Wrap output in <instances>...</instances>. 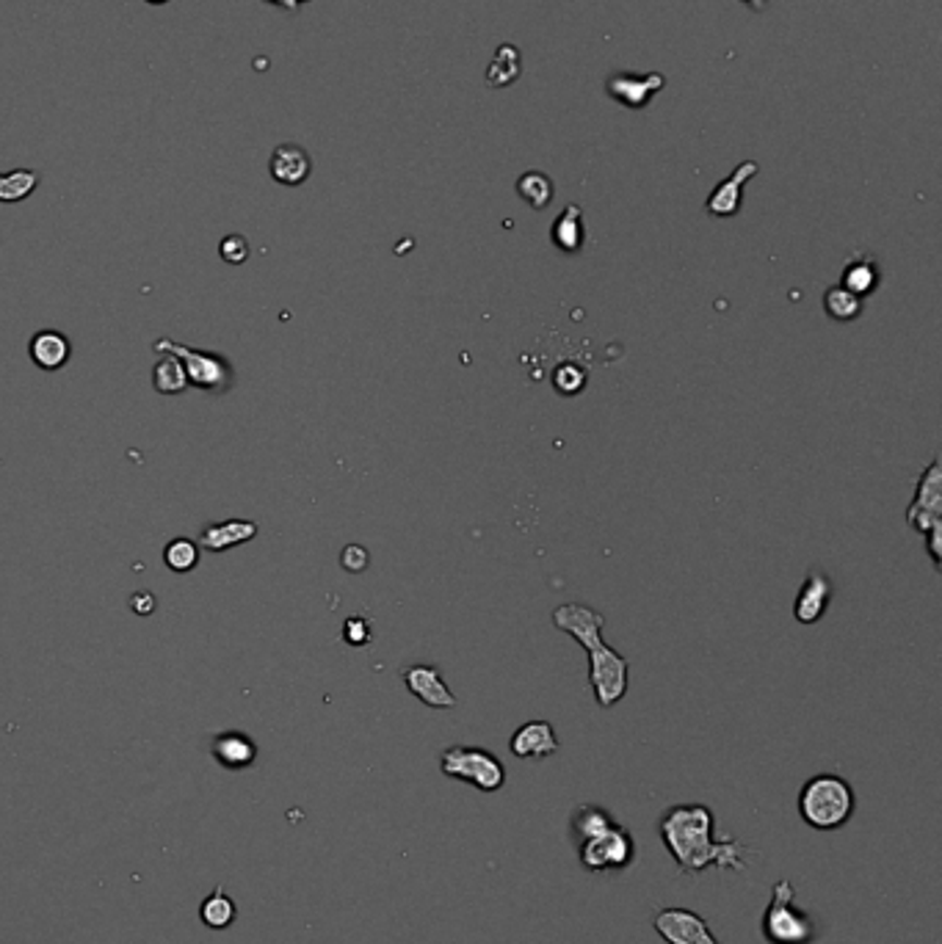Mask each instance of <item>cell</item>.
I'll use <instances>...</instances> for the list:
<instances>
[{
    "label": "cell",
    "instance_id": "1",
    "mask_svg": "<svg viewBox=\"0 0 942 944\" xmlns=\"http://www.w3.org/2000/svg\"><path fill=\"white\" fill-rule=\"evenodd\" d=\"M715 818L705 804H677L669 807L658 820V834L681 865L683 873H702L708 868L744 870L746 848L735 837H713Z\"/></svg>",
    "mask_w": 942,
    "mask_h": 944
},
{
    "label": "cell",
    "instance_id": "2",
    "mask_svg": "<svg viewBox=\"0 0 942 944\" xmlns=\"http://www.w3.org/2000/svg\"><path fill=\"white\" fill-rule=\"evenodd\" d=\"M553 624L561 633H570L584 647L589 658V685L600 707H614L625 699L631 685V663L625 654L602 643L605 616L584 602H564L553 611Z\"/></svg>",
    "mask_w": 942,
    "mask_h": 944
},
{
    "label": "cell",
    "instance_id": "3",
    "mask_svg": "<svg viewBox=\"0 0 942 944\" xmlns=\"http://www.w3.org/2000/svg\"><path fill=\"white\" fill-rule=\"evenodd\" d=\"M857 809L854 787L837 773H818L807 779L799 793V814L816 832H837Z\"/></svg>",
    "mask_w": 942,
    "mask_h": 944
},
{
    "label": "cell",
    "instance_id": "4",
    "mask_svg": "<svg viewBox=\"0 0 942 944\" xmlns=\"http://www.w3.org/2000/svg\"><path fill=\"white\" fill-rule=\"evenodd\" d=\"M907 525L918 536L926 539V550L931 555L934 569L942 566V464L940 458H931L929 467L920 473V481L915 487V498L907 508Z\"/></svg>",
    "mask_w": 942,
    "mask_h": 944
},
{
    "label": "cell",
    "instance_id": "5",
    "mask_svg": "<svg viewBox=\"0 0 942 944\" xmlns=\"http://www.w3.org/2000/svg\"><path fill=\"white\" fill-rule=\"evenodd\" d=\"M796 886L791 881H776L771 900L763 911V939L769 944H812L816 922L796 906Z\"/></svg>",
    "mask_w": 942,
    "mask_h": 944
},
{
    "label": "cell",
    "instance_id": "6",
    "mask_svg": "<svg viewBox=\"0 0 942 944\" xmlns=\"http://www.w3.org/2000/svg\"><path fill=\"white\" fill-rule=\"evenodd\" d=\"M440 771L448 779L473 784L481 793H498L506 784V768L492 751L478 746H448L440 755Z\"/></svg>",
    "mask_w": 942,
    "mask_h": 944
},
{
    "label": "cell",
    "instance_id": "7",
    "mask_svg": "<svg viewBox=\"0 0 942 944\" xmlns=\"http://www.w3.org/2000/svg\"><path fill=\"white\" fill-rule=\"evenodd\" d=\"M152 351L178 357L183 363L185 376H188V387H197V390L205 392H228L230 384H233V365L224 357H219V354L192 348V345H183L169 338L156 340Z\"/></svg>",
    "mask_w": 942,
    "mask_h": 944
},
{
    "label": "cell",
    "instance_id": "8",
    "mask_svg": "<svg viewBox=\"0 0 942 944\" xmlns=\"http://www.w3.org/2000/svg\"><path fill=\"white\" fill-rule=\"evenodd\" d=\"M578 859L584 870L595 875L616 873V870L631 868L636 861V839H633V834L627 832L625 825L616 823L609 832L578 843Z\"/></svg>",
    "mask_w": 942,
    "mask_h": 944
},
{
    "label": "cell",
    "instance_id": "9",
    "mask_svg": "<svg viewBox=\"0 0 942 944\" xmlns=\"http://www.w3.org/2000/svg\"><path fill=\"white\" fill-rule=\"evenodd\" d=\"M652 928L666 944H719L708 920L697 911L681 909V906H666L652 917Z\"/></svg>",
    "mask_w": 942,
    "mask_h": 944
},
{
    "label": "cell",
    "instance_id": "10",
    "mask_svg": "<svg viewBox=\"0 0 942 944\" xmlns=\"http://www.w3.org/2000/svg\"><path fill=\"white\" fill-rule=\"evenodd\" d=\"M401 679H404L406 690L418 701H424L426 707H431V710H451V707H456V696L451 694V688L445 685L437 665H404V669H401Z\"/></svg>",
    "mask_w": 942,
    "mask_h": 944
},
{
    "label": "cell",
    "instance_id": "11",
    "mask_svg": "<svg viewBox=\"0 0 942 944\" xmlns=\"http://www.w3.org/2000/svg\"><path fill=\"white\" fill-rule=\"evenodd\" d=\"M663 86H666V81H663V75H658V72H652V75L616 72V75H611L609 81H605L609 97H614V100L622 102L625 108H633V111L645 108L647 100H650L652 95H658Z\"/></svg>",
    "mask_w": 942,
    "mask_h": 944
},
{
    "label": "cell",
    "instance_id": "12",
    "mask_svg": "<svg viewBox=\"0 0 942 944\" xmlns=\"http://www.w3.org/2000/svg\"><path fill=\"white\" fill-rule=\"evenodd\" d=\"M509 749L519 760H548L559 751V737L550 721H528L514 732Z\"/></svg>",
    "mask_w": 942,
    "mask_h": 944
},
{
    "label": "cell",
    "instance_id": "13",
    "mask_svg": "<svg viewBox=\"0 0 942 944\" xmlns=\"http://www.w3.org/2000/svg\"><path fill=\"white\" fill-rule=\"evenodd\" d=\"M835 597V586L823 575L821 569H812L810 575L802 583L799 594L794 602V616L799 624H816L821 622L823 613H827L829 602Z\"/></svg>",
    "mask_w": 942,
    "mask_h": 944
},
{
    "label": "cell",
    "instance_id": "14",
    "mask_svg": "<svg viewBox=\"0 0 942 944\" xmlns=\"http://www.w3.org/2000/svg\"><path fill=\"white\" fill-rule=\"evenodd\" d=\"M755 174H758V163L755 161L741 163V167L735 169L727 180H722V183L715 185L713 194L708 196V205H705L708 213L715 216V219H730V216L738 213L741 203H744V185L749 183Z\"/></svg>",
    "mask_w": 942,
    "mask_h": 944
},
{
    "label": "cell",
    "instance_id": "15",
    "mask_svg": "<svg viewBox=\"0 0 942 944\" xmlns=\"http://www.w3.org/2000/svg\"><path fill=\"white\" fill-rule=\"evenodd\" d=\"M269 172L280 185L296 188V185L307 183V177L313 174V161L305 147H298V144H280V147L271 152Z\"/></svg>",
    "mask_w": 942,
    "mask_h": 944
},
{
    "label": "cell",
    "instance_id": "16",
    "mask_svg": "<svg viewBox=\"0 0 942 944\" xmlns=\"http://www.w3.org/2000/svg\"><path fill=\"white\" fill-rule=\"evenodd\" d=\"M28 357L30 363L39 370H61L72 357V343L64 332H56V329H42L36 332L28 343Z\"/></svg>",
    "mask_w": 942,
    "mask_h": 944
},
{
    "label": "cell",
    "instance_id": "17",
    "mask_svg": "<svg viewBox=\"0 0 942 944\" xmlns=\"http://www.w3.org/2000/svg\"><path fill=\"white\" fill-rule=\"evenodd\" d=\"M257 536V523L252 519H224V523H213L199 534V547L208 553H224L233 547L246 544Z\"/></svg>",
    "mask_w": 942,
    "mask_h": 944
},
{
    "label": "cell",
    "instance_id": "18",
    "mask_svg": "<svg viewBox=\"0 0 942 944\" xmlns=\"http://www.w3.org/2000/svg\"><path fill=\"white\" fill-rule=\"evenodd\" d=\"M210 751H213L216 762L230 768V771H244L257 757L255 740H252L249 735H244V732H221V735L213 737Z\"/></svg>",
    "mask_w": 942,
    "mask_h": 944
},
{
    "label": "cell",
    "instance_id": "19",
    "mask_svg": "<svg viewBox=\"0 0 942 944\" xmlns=\"http://www.w3.org/2000/svg\"><path fill=\"white\" fill-rule=\"evenodd\" d=\"M550 238L559 246L564 255H578L584 249L586 232H584V210L580 205H567L561 210L559 219L553 221V230H550Z\"/></svg>",
    "mask_w": 942,
    "mask_h": 944
},
{
    "label": "cell",
    "instance_id": "20",
    "mask_svg": "<svg viewBox=\"0 0 942 944\" xmlns=\"http://www.w3.org/2000/svg\"><path fill=\"white\" fill-rule=\"evenodd\" d=\"M616 820L609 809L597 807V804H578L570 814V834L575 837V843H584V839L597 837V834L609 832L614 829Z\"/></svg>",
    "mask_w": 942,
    "mask_h": 944
},
{
    "label": "cell",
    "instance_id": "21",
    "mask_svg": "<svg viewBox=\"0 0 942 944\" xmlns=\"http://www.w3.org/2000/svg\"><path fill=\"white\" fill-rule=\"evenodd\" d=\"M879 282H882L879 262L871 260V257H857V260H852L846 268H843V277L837 285H843L846 291H852L854 296H859L865 302V298L877 291Z\"/></svg>",
    "mask_w": 942,
    "mask_h": 944
},
{
    "label": "cell",
    "instance_id": "22",
    "mask_svg": "<svg viewBox=\"0 0 942 944\" xmlns=\"http://www.w3.org/2000/svg\"><path fill=\"white\" fill-rule=\"evenodd\" d=\"M36 188H39V172H34V169L0 172V203L3 205L25 203Z\"/></svg>",
    "mask_w": 942,
    "mask_h": 944
},
{
    "label": "cell",
    "instance_id": "23",
    "mask_svg": "<svg viewBox=\"0 0 942 944\" xmlns=\"http://www.w3.org/2000/svg\"><path fill=\"white\" fill-rule=\"evenodd\" d=\"M235 915H238V911H235L233 897L221 890V886H216V890L210 892L208 897H205L203 906H199V917H203L205 925L213 928V931H221V928L233 925Z\"/></svg>",
    "mask_w": 942,
    "mask_h": 944
},
{
    "label": "cell",
    "instance_id": "24",
    "mask_svg": "<svg viewBox=\"0 0 942 944\" xmlns=\"http://www.w3.org/2000/svg\"><path fill=\"white\" fill-rule=\"evenodd\" d=\"M152 387L161 395H180L188 390V376H185L183 363L172 354H161V363L152 368Z\"/></svg>",
    "mask_w": 942,
    "mask_h": 944
},
{
    "label": "cell",
    "instance_id": "25",
    "mask_svg": "<svg viewBox=\"0 0 942 944\" xmlns=\"http://www.w3.org/2000/svg\"><path fill=\"white\" fill-rule=\"evenodd\" d=\"M823 309L832 321H857L859 312H863V298L854 296L852 291H846L843 285H832L823 293Z\"/></svg>",
    "mask_w": 942,
    "mask_h": 944
},
{
    "label": "cell",
    "instance_id": "26",
    "mask_svg": "<svg viewBox=\"0 0 942 944\" xmlns=\"http://www.w3.org/2000/svg\"><path fill=\"white\" fill-rule=\"evenodd\" d=\"M517 194L523 196L534 210H542L553 203V180L542 172H525L523 177L517 180Z\"/></svg>",
    "mask_w": 942,
    "mask_h": 944
},
{
    "label": "cell",
    "instance_id": "27",
    "mask_svg": "<svg viewBox=\"0 0 942 944\" xmlns=\"http://www.w3.org/2000/svg\"><path fill=\"white\" fill-rule=\"evenodd\" d=\"M163 564H167L172 572H178V575L197 569L199 544L192 539H185V536H178V539L169 541L167 550H163Z\"/></svg>",
    "mask_w": 942,
    "mask_h": 944
},
{
    "label": "cell",
    "instance_id": "28",
    "mask_svg": "<svg viewBox=\"0 0 942 944\" xmlns=\"http://www.w3.org/2000/svg\"><path fill=\"white\" fill-rule=\"evenodd\" d=\"M517 75H519L517 50H514L512 45H503V48L496 53V61H492V66H489V72H487L489 84L509 86Z\"/></svg>",
    "mask_w": 942,
    "mask_h": 944
},
{
    "label": "cell",
    "instance_id": "29",
    "mask_svg": "<svg viewBox=\"0 0 942 944\" xmlns=\"http://www.w3.org/2000/svg\"><path fill=\"white\" fill-rule=\"evenodd\" d=\"M553 387L561 395H578L586 387V370L575 363H564L553 370Z\"/></svg>",
    "mask_w": 942,
    "mask_h": 944
},
{
    "label": "cell",
    "instance_id": "30",
    "mask_svg": "<svg viewBox=\"0 0 942 944\" xmlns=\"http://www.w3.org/2000/svg\"><path fill=\"white\" fill-rule=\"evenodd\" d=\"M370 638H374V629H370V622L363 616H352L343 622V641L348 643V647H365V643H370Z\"/></svg>",
    "mask_w": 942,
    "mask_h": 944
},
{
    "label": "cell",
    "instance_id": "31",
    "mask_svg": "<svg viewBox=\"0 0 942 944\" xmlns=\"http://www.w3.org/2000/svg\"><path fill=\"white\" fill-rule=\"evenodd\" d=\"M221 260L230 262V266H241L249 257V241L244 235H228V238L219 244Z\"/></svg>",
    "mask_w": 942,
    "mask_h": 944
},
{
    "label": "cell",
    "instance_id": "32",
    "mask_svg": "<svg viewBox=\"0 0 942 944\" xmlns=\"http://www.w3.org/2000/svg\"><path fill=\"white\" fill-rule=\"evenodd\" d=\"M368 561H370V555L363 544H348L346 550L341 553V566L346 572H354V575H357V572L368 569Z\"/></svg>",
    "mask_w": 942,
    "mask_h": 944
},
{
    "label": "cell",
    "instance_id": "33",
    "mask_svg": "<svg viewBox=\"0 0 942 944\" xmlns=\"http://www.w3.org/2000/svg\"><path fill=\"white\" fill-rule=\"evenodd\" d=\"M131 608L138 616H149V613L156 611V597L149 594V591H138V594L131 597Z\"/></svg>",
    "mask_w": 942,
    "mask_h": 944
},
{
    "label": "cell",
    "instance_id": "34",
    "mask_svg": "<svg viewBox=\"0 0 942 944\" xmlns=\"http://www.w3.org/2000/svg\"><path fill=\"white\" fill-rule=\"evenodd\" d=\"M262 3H269V7H280V9H285V12H298V9L305 7V3H310V0H262Z\"/></svg>",
    "mask_w": 942,
    "mask_h": 944
},
{
    "label": "cell",
    "instance_id": "35",
    "mask_svg": "<svg viewBox=\"0 0 942 944\" xmlns=\"http://www.w3.org/2000/svg\"><path fill=\"white\" fill-rule=\"evenodd\" d=\"M744 3H746V7L755 9V12H763L766 3H769V0H744Z\"/></svg>",
    "mask_w": 942,
    "mask_h": 944
},
{
    "label": "cell",
    "instance_id": "36",
    "mask_svg": "<svg viewBox=\"0 0 942 944\" xmlns=\"http://www.w3.org/2000/svg\"><path fill=\"white\" fill-rule=\"evenodd\" d=\"M149 7H163V3H169V0H147Z\"/></svg>",
    "mask_w": 942,
    "mask_h": 944
}]
</instances>
